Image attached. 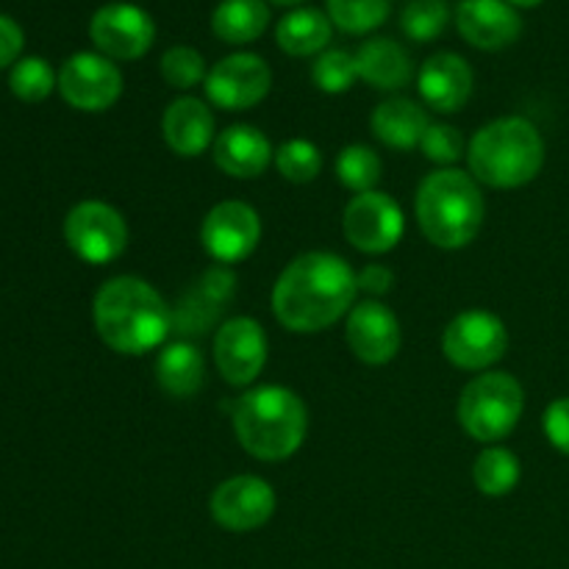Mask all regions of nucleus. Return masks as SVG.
I'll list each match as a JSON object with an SVG mask.
<instances>
[{"instance_id": "nucleus-30", "label": "nucleus", "mask_w": 569, "mask_h": 569, "mask_svg": "<svg viewBox=\"0 0 569 569\" xmlns=\"http://www.w3.org/2000/svg\"><path fill=\"white\" fill-rule=\"evenodd\" d=\"M9 87L26 103H39V100H44L53 92V87H59V76H56L53 67L44 59L28 56V59H20L11 67Z\"/></svg>"}, {"instance_id": "nucleus-23", "label": "nucleus", "mask_w": 569, "mask_h": 569, "mask_svg": "<svg viewBox=\"0 0 569 569\" xmlns=\"http://www.w3.org/2000/svg\"><path fill=\"white\" fill-rule=\"evenodd\" d=\"M372 133L387 148L415 150L428 131V114L420 103L409 98H389L372 111Z\"/></svg>"}, {"instance_id": "nucleus-26", "label": "nucleus", "mask_w": 569, "mask_h": 569, "mask_svg": "<svg viewBox=\"0 0 569 569\" xmlns=\"http://www.w3.org/2000/svg\"><path fill=\"white\" fill-rule=\"evenodd\" d=\"M270 26L264 0H222L211 14V31L228 44H248Z\"/></svg>"}, {"instance_id": "nucleus-31", "label": "nucleus", "mask_w": 569, "mask_h": 569, "mask_svg": "<svg viewBox=\"0 0 569 569\" xmlns=\"http://www.w3.org/2000/svg\"><path fill=\"white\" fill-rule=\"evenodd\" d=\"M450 20L448 0H409L400 14V28L415 42H431Z\"/></svg>"}, {"instance_id": "nucleus-34", "label": "nucleus", "mask_w": 569, "mask_h": 569, "mask_svg": "<svg viewBox=\"0 0 569 569\" xmlns=\"http://www.w3.org/2000/svg\"><path fill=\"white\" fill-rule=\"evenodd\" d=\"M161 76L172 89H192L206 81L209 72H206V61L198 50L189 44H178L161 56Z\"/></svg>"}, {"instance_id": "nucleus-1", "label": "nucleus", "mask_w": 569, "mask_h": 569, "mask_svg": "<svg viewBox=\"0 0 569 569\" xmlns=\"http://www.w3.org/2000/svg\"><path fill=\"white\" fill-rule=\"evenodd\" d=\"M356 292V272L342 256L311 250L278 276L272 311L287 331L317 333L350 315Z\"/></svg>"}, {"instance_id": "nucleus-17", "label": "nucleus", "mask_w": 569, "mask_h": 569, "mask_svg": "<svg viewBox=\"0 0 569 569\" xmlns=\"http://www.w3.org/2000/svg\"><path fill=\"white\" fill-rule=\"evenodd\" d=\"M345 339L356 359L365 365H389L400 350V322L383 303L365 300L350 309Z\"/></svg>"}, {"instance_id": "nucleus-20", "label": "nucleus", "mask_w": 569, "mask_h": 569, "mask_svg": "<svg viewBox=\"0 0 569 569\" xmlns=\"http://www.w3.org/2000/svg\"><path fill=\"white\" fill-rule=\"evenodd\" d=\"M161 131H164V142L172 153L194 159L214 142V114L203 100L178 98L167 106Z\"/></svg>"}, {"instance_id": "nucleus-32", "label": "nucleus", "mask_w": 569, "mask_h": 569, "mask_svg": "<svg viewBox=\"0 0 569 569\" xmlns=\"http://www.w3.org/2000/svg\"><path fill=\"white\" fill-rule=\"evenodd\" d=\"M276 167L287 181L309 183L322 172V153L309 139H289L276 150Z\"/></svg>"}, {"instance_id": "nucleus-3", "label": "nucleus", "mask_w": 569, "mask_h": 569, "mask_svg": "<svg viewBox=\"0 0 569 569\" xmlns=\"http://www.w3.org/2000/svg\"><path fill=\"white\" fill-rule=\"evenodd\" d=\"M309 431L303 400L287 387H256L233 406V433L259 461H283L295 456Z\"/></svg>"}, {"instance_id": "nucleus-5", "label": "nucleus", "mask_w": 569, "mask_h": 569, "mask_svg": "<svg viewBox=\"0 0 569 569\" xmlns=\"http://www.w3.org/2000/svg\"><path fill=\"white\" fill-rule=\"evenodd\" d=\"M470 176L492 189H520L545 164V139L526 117H500L472 137L467 148Z\"/></svg>"}, {"instance_id": "nucleus-10", "label": "nucleus", "mask_w": 569, "mask_h": 569, "mask_svg": "<svg viewBox=\"0 0 569 569\" xmlns=\"http://www.w3.org/2000/svg\"><path fill=\"white\" fill-rule=\"evenodd\" d=\"M272 87V72L261 56L231 53L206 76V94L217 109L244 111L259 106Z\"/></svg>"}, {"instance_id": "nucleus-11", "label": "nucleus", "mask_w": 569, "mask_h": 569, "mask_svg": "<svg viewBox=\"0 0 569 569\" xmlns=\"http://www.w3.org/2000/svg\"><path fill=\"white\" fill-rule=\"evenodd\" d=\"M348 242L361 253H389L406 231V217L400 206L383 192L356 194L342 217Z\"/></svg>"}, {"instance_id": "nucleus-35", "label": "nucleus", "mask_w": 569, "mask_h": 569, "mask_svg": "<svg viewBox=\"0 0 569 569\" xmlns=\"http://www.w3.org/2000/svg\"><path fill=\"white\" fill-rule=\"evenodd\" d=\"M426 159H431L433 164H456V161L465 156V139H461L459 128L453 126H428L426 137L420 142Z\"/></svg>"}, {"instance_id": "nucleus-4", "label": "nucleus", "mask_w": 569, "mask_h": 569, "mask_svg": "<svg viewBox=\"0 0 569 569\" xmlns=\"http://www.w3.org/2000/svg\"><path fill=\"white\" fill-rule=\"evenodd\" d=\"M415 211L428 242L459 250L481 233L487 203L476 178L461 170H437L417 189Z\"/></svg>"}, {"instance_id": "nucleus-21", "label": "nucleus", "mask_w": 569, "mask_h": 569, "mask_svg": "<svg viewBox=\"0 0 569 569\" xmlns=\"http://www.w3.org/2000/svg\"><path fill=\"white\" fill-rule=\"evenodd\" d=\"M270 139L253 126H231L214 139V161L231 178H259L272 161Z\"/></svg>"}, {"instance_id": "nucleus-18", "label": "nucleus", "mask_w": 569, "mask_h": 569, "mask_svg": "<svg viewBox=\"0 0 569 569\" xmlns=\"http://www.w3.org/2000/svg\"><path fill=\"white\" fill-rule=\"evenodd\" d=\"M456 28L472 48L503 50L520 39L522 17L506 0H459Z\"/></svg>"}, {"instance_id": "nucleus-15", "label": "nucleus", "mask_w": 569, "mask_h": 569, "mask_svg": "<svg viewBox=\"0 0 569 569\" xmlns=\"http://www.w3.org/2000/svg\"><path fill=\"white\" fill-rule=\"evenodd\" d=\"M214 361L231 387H250L267 365L264 328L253 317H233L214 337Z\"/></svg>"}, {"instance_id": "nucleus-19", "label": "nucleus", "mask_w": 569, "mask_h": 569, "mask_svg": "<svg viewBox=\"0 0 569 569\" xmlns=\"http://www.w3.org/2000/svg\"><path fill=\"white\" fill-rule=\"evenodd\" d=\"M420 98L428 109L439 114H453L465 109L472 94V70L461 56L437 53L420 70Z\"/></svg>"}, {"instance_id": "nucleus-6", "label": "nucleus", "mask_w": 569, "mask_h": 569, "mask_svg": "<svg viewBox=\"0 0 569 569\" xmlns=\"http://www.w3.org/2000/svg\"><path fill=\"white\" fill-rule=\"evenodd\" d=\"M526 409V392L509 372H487L461 389L459 415L461 428L476 442H500L520 422Z\"/></svg>"}, {"instance_id": "nucleus-28", "label": "nucleus", "mask_w": 569, "mask_h": 569, "mask_svg": "<svg viewBox=\"0 0 569 569\" xmlns=\"http://www.w3.org/2000/svg\"><path fill=\"white\" fill-rule=\"evenodd\" d=\"M328 17L345 33H370L383 26L392 11V0H326Z\"/></svg>"}, {"instance_id": "nucleus-29", "label": "nucleus", "mask_w": 569, "mask_h": 569, "mask_svg": "<svg viewBox=\"0 0 569 569\" xmlns=\"http://www.w3.org/2000/svg\"><path fill=\"white\" fill-rule=\"evenodd\" d=\"M337 176L350 192H372V187L381 181V159L367 144H348L337 159Z\"/></svg>"}, {"instance_id": "nucleus-39", "label": "nucleus", "mask_w": 569, "mask_h": 569, "mask_svg": "<svg viewBox=\"0 0 569 569\" xmlns=\"http://www.w3.org/2000/svg\"><path fill=\"white\" fill-rule=\"evenodd\" d=\"M506 3H511V6H520V9H533V6L545 3V0H506Z\"/></svg>"}, {"instance_id": "nucleus-24", "label": "nucleus", "mask_w": 569, "mask_h": 569, "mask_svg": "<svg viewBox=\"0 0 569 569\" xmlns=\"http://www.w3.org/2000/svg\"><path fill=\"white\" fill-rule=\"evenodd\" d=\"M156 381L170 398H192L206 381V361L198 345L187 339L164 345L156 359Z\"/></svg>"}, {"instance_id": "nucleus-40", "label": "nucleus", "mask_w": 569, "mask_h": 569, "mask_svg": "<svg viewBox=\"0 0 569 569\" xmlns=\"http://www.w3.org/2000/svg\"><path fill=\"white\" fill-rule=\"evenodd\" d=\"M272 3H278V6H300V3H303V0H272Z\"/></svg>"}, {"instance_id": "nucleus-27", "label": "nucleus", "mask_w": 569, "mask_h": 569, "mask_svg": "<svg viewBox=\"0 0 569 569\" xmlns=\"http://www.w3.org/2000/svg\"><path fill=\"white\" fill-rule=\"evenodd\" d=\"M472 481H476L478 492L489 495V498H503L520 483V459L506 448H487L476 459Z\"/></svg>"}, {"instance_id": "nucleus-38", "label": "nucleus", "mask_w": 569, "mask_h": 569, "mask_svg": "<svg viewBox=\"0 0 569 569\" xmlns=\"http://www.w3.org/2000/svg\"><path fill=\"white\" fill-rule=\"evenodd\" d=\"M392 283H395L392 270L383 264H370V267H365L359 276H356V287H359L361 292L372 295V298H381V295H387L389 289H392Z\"/></svg>"}, {"instance_id": "nucleus-2", "label": "nucleus", "mask_w": 569, "mask_h": 569, "mask_svg": "<svg viewBox=\"0 0 569 569\" xmlns=\"http://www.w3.org/2000/svg\"><path fill=\"white\" fill-rule=\"evenodd\" d=\"M98 337L114 353L144 356L161 348L172 331V309L148 281L117 276L94 295L92 306Z\"/></svg>"}, {"instance_id": "nucleus-22", "label": "nucleus", "mask_w": 569, "mask_h": 569, "mask_svg": "<svg viewBox=\"0 0 569 569\" xmlns=\"http://www.w3.org/2000/svg\"><path fill=\"white\" fill-rule=\"evenodd\" d=\"M356 70H359L361 81L370 83L372 89H381V92L406 87L415 76V64H411V56L406 53L403 44L387 37L367 39L356 50Z\"/></svg>"}, {"instance_id": "nucleus-37", "label": "nucleus", "mask_w": 569, "mask_h": 569, "mask_svg": "<svg viewBox=\"0 0 569 569\" xmlns=\"http://www.w3.org/2000/svg\"><path fill=\"white\" fill-rule=\"evenodd\" d=\"M22 44H26L22 28L11 17L0 14V67L14 64L17 56L22 53Z\"/></svg>"}, {"instance_id": "nucleus-8", "label": "nucleus", "mask_w": 569, "mask_h": 569, "mask_svg": "<svg viewBox=\"0 0 569 569\" xmlns=\"http://www.w3.org/2000/svg\"><path fill=\"white\" fill-rule=\"evenodd\" d=\"M442 350L450 365L459 370L481 372L503 359L509 350V331L498 315L472 309L445 328Z\"/></svg>"}, {"instance_id": "nucleus-25", "label": "nucleus", "mask_w": 569, "mask_h": 569, "mask_svg": "<svg viewBox=\"0 0 569 569\" xmlns=\"http://www.w3.org/2000/svg\"><path fill=\"white\" fill-rule=\"evenodd\" d=\"M331 17L320 9H295L278 22V48L289 56L322 53L331 42Z\"/></svg>"}, {"instance_id": "nucleus-7", "label": "nucleus", "mask_w": 569, "mask_h": 569, "mask_svg": "<svg viewBox=\"0 0 569 569\" xmlns=\"http://www.w3.org/2000/svg\"><path fill=\"white\" fill-rule=\"evenodd\" d=\"M64 239L78 259L103 267L126 253L128 226L114 206L103 200H83L67 214Z\"/></svg>"}, {"instance_id": "nucleus-13", "label": "nucleus", "mask_w": 569, "mask_h": 569, "mask_svg": "<svg viewBox=\"0 0 569 569\" xmlns=\"http://www.w3.org/2000/svg\"><path fill=\"white\" fill-rule=\"evenodd\" d=\"M59 92L72 109L106 111L120 100L122 72L100 53H76L61 64Z\"/></svg>"}, {"instance_id": "nucleus-16", "label": "nucleus", "mask_w": 569, "mask_h": 569, "mask_svg": "<svg viewBox=\"0 0 569 569\" xmlns=\"http://www.w3.org/2000/svg\"><path fill=\"white\" fill-rule=\"evenodd\" d=\"M233 292H237V276L228 267L217 264L206 270L200 281L192 283L172 309L176 333H181V337H203V333H209L222 317V311L231 306Z\"/></svg>"}, {"instance_id": "nucleus-9", "label": "nucleus", "mask_w": 569, "mask_h": 569, "mask_svg": "<svg viewBox=\"0 0 569 569\" xmlns=\"http://www.w3.org/2000/svg\"><path fill=\"white\" fill-rule=\"evenodd\" d=\"M89 37L106 59H142L156 39V22L142 6L106 3L89 22Z\"/></svg>"}, {"instance_id": "nucleus-33", "label": "nucleus", "mask_w": 569, "mask_h": 569, "mask_svg": "<svg viewBox=\"0 0 569 569\" xmlns=\"http://www.w3.org/2000/svg\"><path fill=\"white\" fill-rule=\"evenodd\" d=\"M311 78H315L317 89L328 94H342L353 87V81L359 78L356 70V56L345 48H331L322 50L320 59L311 67Z\"/></svg>"}, {"instance_id": "nucleus-14", "label": "nucleus", "mask_w": 569, "mask_h": 569, "mask_svg": "<svg viewBox=\"0 0 569 569\" xmlns=\"http://www.w3.org/2000/svg\"><path fill=\"white\" fill-rule=\"evenodd\" d=\"M276 492L264 478L237 476L214 489L209 509L220 528L248 533L270 522V517L276 515Z\"/></svg>"}, {"instance_id": "nucleus-12", "label": "nucleus", "mask_w": 569, "mask_h": 569, "mask_svg": "<svg viewBox=\"0 0 569 569\" xmlns=\"http://www.w3.org/2000/svg\"><path fill=\"white\" fill-rule=\"evenodd\" d=\"M259 214H256L253 206L242 203V200L217 203L214 209L206 214L203 228H200V242H203L206 253L222 267L248 259V256L259 248Z\"/></svg>"}, {"instance_id": "nucleus-36", "label": "nucleus", "mask_w": 569, "mask_h": 569, "mask_svg": "<svg viewBox=\"0 0 569 569\" xmlns=\"http://www.w3.org/2000/svg\"><path fill=\"white\" fill-rule=\"evenodd\" d=\"M545 433H548L550 445L561 453L569 456V398L556 400L545 411Z\"/></svg>"}]
</instances>
